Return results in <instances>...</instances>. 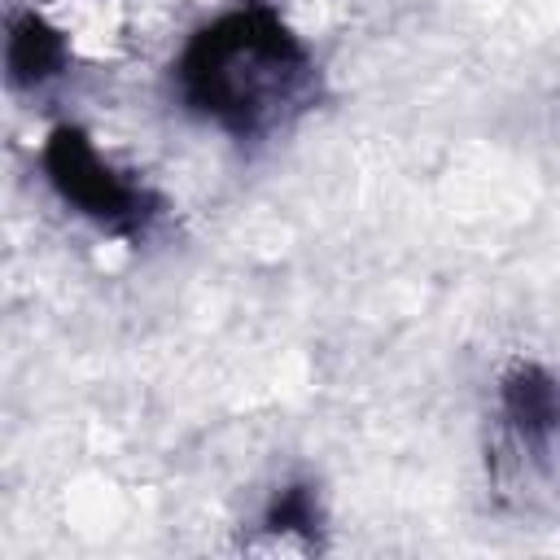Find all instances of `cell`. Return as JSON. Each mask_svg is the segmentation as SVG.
Returning a JSON list of instances; mask_svg holds the SVG:
<instances>
[{
  "label": "cell",
  "instance_id": "4",
  "mask_svg": "<svg viewBox=\"0 0 560 560\" xmlns=\"http://www.w3.org/2000/svg\"><path fill=\"white\" fill-rule=\"evenodd\" d=\"M70 66V35L39 9H22L4 31V79L13 92H39Z\"/></svg>",
  "mask_w": 560,
  "mask_h": 560
},
{
  "label": "cell",
  "instance_id": "3",
  "mask_svg": "<svg viewBox=\"0 0 560 560\" xmlns=\"http://www.w3.org/2000/svg\"><path fill=\"white\" fill-rule=\"evenodd\" d=\"M499 416L521 455H551L560 442V376L542 363H512L499 376Z\"/></svg>",
  "mask_w": 560,
  "mask_h": 560
},
{
  "label": "cell",
  "instance_id": "2",
  "mask_svg": "<svg viewBox=\"0 0 560 560\" xmlns=\"http://www.w3.org/2000/svg\"><path fill=\"white\" fill-rule=\"evenodd\" d=\"M39 166H44L48 188L79 219H88L96 232H105L114 241H131V245L144 241L166 210V201L149 184L131 179L109 158H101L92 136L74 122H61L48 131V140L39 149Z\"/></svg>",
  "mask_w": 560,
  "mask_h": 560
},
{
  "label": "cell",
  "instance_id": "5",
  "mask_svg": "<svg viewBox=\"0 0 560 560\" xmlns=\"http://www.w3.org/2000/svg\"><path fill=\"white\" fill-rule=\"evenodd\" d=\"M262 529L271 538H298L302 547H319V529H324V508H319V490L311 481H284L267 512H262Z\"/></svg>",
  "mask_w": 560,
  "mask_h": 560
},
{
  "label": "cell",
  "instance_id": "1",
  "mask_svg": "<svg viewBox=\"0 0 560 560\" xmlns=\"http://www.w3.org/2000/svg\"><path fill=\"white\" fill-rule=\"evenodd\" d=\"M179 105L232 140H267L293 127L319 101L311 44L276 4H236L197 26L175 57Z\"/></svg>",
  "mask_w": 560,
  "mask_h": 560
},
{
  "label": "cell",
  "instance_id": "6",
  "mask_svg": "<svg viewBox=\"0 0 560 560\" xmlns=\"http://www.w3.org/2000/svg\"><path fill=\"white\" fill-rule=\"evenodd\" d=\"M241 4H276V0H241Z\"/></svg>",
  "mask_w": 560,
  "mask_h": 560
}]
</instances>
